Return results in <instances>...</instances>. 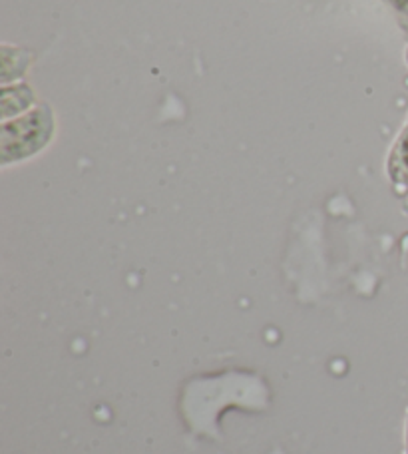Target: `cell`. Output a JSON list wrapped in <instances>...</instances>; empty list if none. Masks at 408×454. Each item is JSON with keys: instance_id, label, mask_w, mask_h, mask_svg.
Segmentation results:
<instances>
[{"instance_id": "4", "label": "cell", "mask_w": 408, "mask_h": 454, "mask_svg": "<svg viewBox=\"0 0 408 454\" xmlns=\"http://www.w3.org/2000/svg\"><path fill=\"white\" fill-rule=\"evenodd\" d=\"M36 92L28 82H12L0 88V120H12L36 106Z\"/></svg>"}, {"instance_id": "2", "label": "cell", "mask_w": 408, "mask_h": 454, "mask_svg": "<svg viewBox=\"0 0 408 454\" xmlns=\"http://www.w3.org/2000/svg\"><path fill=\"white\" fill-rule=\"evenodd\" d=\"M385 174L396 192L408 193V114L385 158Z\"/></svg>"}, {"instance_id": "7", "label": "cell", "mask_w": 408, "mask_h": 454, "mask_svg": "<svg viewBox=\"0 0 408 454\" xmlns=\"http://www.w3.org/2000/svg\"><path fill=\"white\" fill-rule=\"evenodd\" d=\"M403 209H404V214L408 215V193L404 196V204H403Z\"/></svg>"}, {"instance_id": "8", "label": "cell", "mask_w": 408, "mask_h": 454, "mask_svg": "<svg viewBox=\"0 0 408 454\" xmlns=\"http://www.w3.org/2000/svg\"><path fill=\"white\" fill-rule=\"evenodd\" d=\"M404 62H406V67H408V46H406V51H404Z\"/></svg>"}, {"instance_id": "3", "label": "cell", "mask_w": 408, "mask_h": 454, "mask_svg": "<svg viewBox=\"0 0 408 454\" xmlns=\"http://www.w3.org/2000/svg\"><path fill=\"white\" fill-rule=\"evenodd\" d=\"M36 54L28 46L19 44H0V84L20 82L30 70Z\"/></svg>"}, {"instance_id": "9", "label": "cell", "mask_w": 408, "mask_h": 454, "mask_svg": "<svg viewBox=\"0 0 408 454\" xmlns=\"http://www.w3.org/2000/svg\"><path fill=\"white\" fill-rule=\"evenodd\" d=\"M406 28H408V24H406Z\"/></svg>"}, {"instance_id": "5", "label": "cell", "mask_w": 408, "mask_h": 454, "mask_svg": "<svg viewBox=\"0 0 408 454\" xmlns=\"http://www.w3.org/2000/svg\"><path fill=\"white\" fill-rule=\"evenodd\" d=\"M385 3L396 11L398 14H403L408 19V0H385Z\"/></svg>"}, {"instance_id": "6", "label": "cell", "mask_w": 408, "mask_h": 454, "mask_svg": "<svg viewBox=\"0 0 408 454\" xmlns=\"http://www.w3.org/2000/svg\"><path fill=\"white\" fill-rule=\"evenodd\" d=\"M404 454H408V411H406V423H404Z\"/></svg>"}, {"instance_id": "1", "label": "cell", "mask_w": 408, "mask_h": 454, "mask_svg": "<svg viewBox=\"0 0 408 454\" xmlns=\"http://www.w3.org/2000/svg\"><path fill=\"white\" fill-rule=\"evenodd\" d=\"M56 137V114L48 102L0 124V166H19L43 153Z\"/></svg>"}]
</instances>
